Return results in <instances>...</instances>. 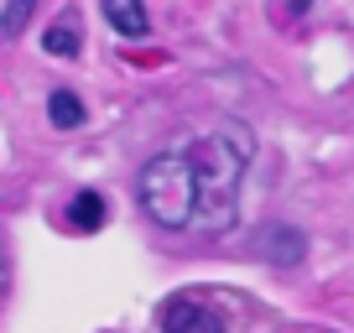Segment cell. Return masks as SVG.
Instances as JSON below:
<instances>
[{"mask_svg":"<svg viewBox=\"0 0 354 333\" xmlns=\"http://www.w3.org/2000/svg\"><path fill=\"white\" fill-rule=\"evenodd\" d=\"M193 162V182H198V213H193V229L198 234H224L240 219V182L245 166L255 156V141L245 125H219V131L198 135V141L183 146Z\"/></svg>","mask_w":354,"mask_h":333,"instance_id":"cell-1","label":"cell"},{"mask_svg":"<svg viewBox=\"0 0 354 333\" xmlns=\"http://www.w3.org/2000/svg\"><path fill=\"white\" fill-rule=\"evenodd\" d=\"M32 6H37V0H6V16H0V37H6V42H16V37L26 32Z\"/></svg>","mask_w":354,"mask_h":333,"instance_id":"cell-9","label":"cell"},{"mask_svg":"<svg viewBox=\"0 0 354 333\" xmlns=\"http://www.w3.org/2000/svg\"><path fill=\"white\" fill-rule=\"evenodd\" d=\"M141 209L151 213V224L162 229H193V213H198V182H193V162L188 151H162L141 166Z\"/></svg>","mask_w":354,"mask_h":333,"instance_id":"cell-2","label":"cell"},{"mask_svg":"<svg viewBox=\"0 0 354 333\" xmlns=\"http://www.w3.org/2000/svg\"><path fill=\"white\" fill-rule=\"evenodd\" d=\"M68 224H73V229H84V234H94V229L104 224V193H94V188L73 193V203H68Z\"/></svg>","mask_w":354,"mask_h":333,"instance_id":"cell-5","label":"cell"},{"mask_svg":"<svg viewBox=\"0 0 354 333\" xmlns=\"http://www.w3.org/2000/svg\"><path fill=\"white\" fill-rule=\"evenodd\" d=\"M104 21H110V32L131 37V42L151 32V16H146L141 0H104Z\"/></svg>","mask_w":354,"mask_h":333,"instance_id":"cell-4","label":"cell"},{"mask_svg":"<svg viewBox=\"0 0 354 333\" xmlns=\"http://www.w3.org/2000/svg\"><path fill=\"white\" fill-rule=\"evenodd\" d=\"M292 11H297V16H302V11H308V0H292Z\"/></svg>","mask_w":354,"mask_h":333,"instance_id":"cell-10","label":"cell"},{"mask_svg":"<svg viewBox=\"0 0 354 333\" xmlns=\"http://www.w3.org/2000/svg\"><path fill=\"white\" fill-rule=\"evenodd\" d=\"M266 245H277V250H271V260H277V266H297L308 240H302L297 229H271V234H266Z\"/></svg>","mask_w":354,"mask_h":333,"instance_id":"cell-8","label":"cell"},{"mask_svg":"<svg viewBox=\"0 0 354 333\" xmlns=\"http://www.w3.org/2000/svg\"><path fill=\"white\" fill-rule=\"evenodd\" d=\"M78 42H84V37H78V16H73V11L42 32V47H47L53 57H63V63H68V57H78Z\"/></svg>","mask_w":354,"mask_h":333,"instance_id":"cell-6","label":"cell"},{"mask_svg":"<svg viewBox=\"0 0 354 333\" xmlns=\"http://www.w3.org/2000/svg\"><path fill=\"white\" fill-rule=\"evenodd\" d=\"M162 333H224V318L209 302L172 297V302H162Z\"/></svg>","mask_w":354,"mask_h":333,"instance_id":"cell-3","label":"cell"},{"mask_svg":"<svg viewBox=\"0 0 354 333\" xmlns=\"http://www.w3.org/2000/svg\"><path fill=\"white\" fill-rule=\"evenodd\" d=\"M47 115H53L57 131H73V125H84V99L73 89H53L47 94Z\"/></svg>","mask_w":354,"mask_h":333,"instance_id":"cell-7","label":"cell"}]
</instances>
